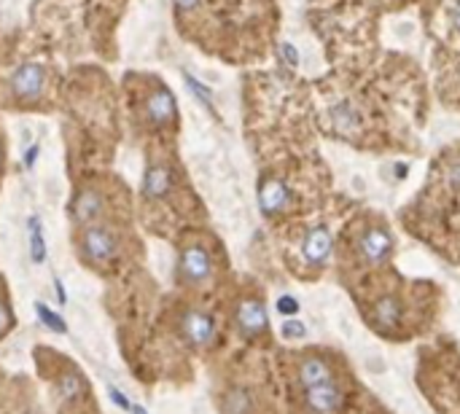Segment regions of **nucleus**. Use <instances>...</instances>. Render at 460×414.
Listing matches in <instances>:
<instances>
[{"mask_svg":"<svg viewBox=\"0 0 460 414\" xmlns=\"http://www.w3.org/2000/svg\"><path fill=\"white\" fill-rule=\"evenodd\" d=\"M78 245H81V256L92 266H108L122 250L116 231L110 226H103V224H92V226H87L81 231Z\"/></svg>","mask_w":460,"mask_h":414,"instance_id":"obj_1","label":"nucleus"},{"mask_svg":"<svg viewBox=\"0 0 460 414\" xmlns=\"http://www.w3.org/2000/svg\"><path fill=\"white\" fill-rule=\"evenodd\" d=\"M46 92V67L38 62H25L11 73V94L19 103H38Z\"/></svg>","mask_w":460,"mask_h":414,"instance_id":"obj_2","label":"nucleus"},{"mask_svg":"<svg viewBox=\"0 0 460 414\" xmlns=\"http://www.w3.org/2000/svg\"><path fill=\"white\" fill-rule=\"evenodd\" d=\"M213 275V261L210 253L202 245H189L181 253L178 261V277L184 280L186 285H205Z\"/></svg>","mask_w":460,"mask_h":414,"instance_id":"obj_3","label":"nucleus"},{"mask_svg":"<svg viewBox=\"0 0 460 414\" xmlns=\"http://www.w3.org/2000/svg\"><path fill=\"white\" fill-rule=\"evenodd\" d=\"M181 337L191 347H210L215 342V321L202 309H186L181 315Z\"/></svg>","mask_w":460,"mask_h":414,"instance_id":"obj_4","label":"nucleus"},{"mask_svg":"<svg viewBox=\"0 0 460 414\" xmlns=\"http://www.w3.org/2000/svg\"><path fill=\"white\" fill-rule=\"evenodd\" d=\"M234 321H237V328L240 334L248 339H256L261 334L269 331V318H267V307L261 304V299H243L237 304V312H234Z\"/></svg>","mask_w":460,"mask_h":414,"instance_id":"obj_5","label":"nucleus"},{"mask_svg":"<svg viewBox=\"0 0 460 414\" xmlns=\"http://www.w3.org/2000/svg\"><path fill=\"white\" fill-rule=\"evenodd\" d=\"M305 403L307 409L315 414H337L342 406V390L337 382L305 387Z\"/></svg>","mask_w":460,"mask_h":414,"instance_id":"obj_6","label":"nucleus"},{"mask_svg":"<svg viewBox=\"0 0 460 414\" xmlns=\"http://www.w3.org/2000/svg\"><path fill=\"white\" fill-rule=\"evenodd\" d=\"M73 218H76V224L81 226H92L97 218H103L106 213V197H103V191H97V188H81L76 194V200H73Z\"/></svg>","mask_w":460,"mask_h":414,"instance_id":"obj_7","label":"nucleus"},{"mask_svg":"<svg viewBox=\"0 0 460 414\" xmlns=\"http://www.w3.org/2000/svg\"><path fill=\"white\" fill-rule=\"evenodd\" d=\"M178 110H175V97L170 94V89L165 86H156L148 100H146V119L153 124V127H167V124L175 122Z\"/></svg>","mask_w":460,"mask_h":414,"instance_id":"obj_8","label":"nucleus"},{"mask_svg":"<svg viewBox=\"0 0 460 414\" xmlns=\"http://www.w3.org/2000/svg\"><path fill=\"white\" fill-rule=\"evenodd\" d=\"M358 250H361V256L371 264H380L390 256V250H393V240H390V234L385 229H369L361 240H358Z\"/></svg>","mask_w":460,"mask_h":414,"instance_id":"obj_9","label":"nucleus"},{"mask_svg":"<svg viewBox=\"0 0 460 414\" xmlns=\"http://www.w3.org/2000/svg\"><path fill=\"white\" fill-rule=\"evenodd\" d=\"M172 191V175L165 164H151L143 175V197L151 202H159L170 197Z\"/></svg>","mask_w":460,"mask_h":414,"instance_id":"obj_10","label":"nucleus"},{"mask_svg":"<svg viewBox=\"0 0 460 414\" xmlns=\"http://www.w3.org/2000/svg\"><path fill=\"white\" fill-rule=\"evenodd\" d=\"M302 256L307 264H323V261L331 256V234L323 226H315L312 231H307L305 242H302Z\"/></svg>","mask_w":460,"mask_h":414,"instance_id":"obj_11","label":"nucleus"},{"mask_svg":"<svg viewBox=\"0 0 460 414\" xmlns=\"http://www.w3.org/2000/svg\"><path fill=\"white\" fill-rule=\"evenodd\" d=\"M259 205L267 215H275L288 207V188L277 178H267L259 188Z\"/></svg>","mask_w":460,"mask_h":414,"instance_id":"obj_12","label":"nucleus"},{"mask_svg":"<svg viewBox=\"0 0 460 414\" xmlns=\"http://www.w3.org/2000/svg\"><path fill=\"white\" fill-rule=\"evenodd\" d=\"M334 377H331V366L318 358V355H305L302 361H299V382L302 387H315V384H326L331 382Z\"/></svg>","mask_w":460,"mask_h":414,"instance_id":"obj_13","label":"nucleus"},{"mask_svg":"<svg viewBox=\"0 0 460 414\" xmlns=\"http://www.w3.org/2000/svg\"><path fill=\"white\" fill-rule=\"evenodd\" d=\"M328 122H331V129L342 135V138H353L361 127V116L350 103H339L328 110Z\"/></svg>","mask_w":460,"mask_h":414,"instance_id":"obj_14","label":"nucleus"},{"mask_svg":"<svg viewBox=\"0 0 460 414\" xmlns=\"http://www.w3.org/2000/svg\"><path fill=\"white\" fill-rule=\"evenodd\" d=\"M54 390H57V399L62 403H78V401L87 396V380L78 371H65V374L57 377Z\"/></svg>","mask_w":460,"mask_h":414,"instance_id":"obj_15","label":"nucleus"},{"mask_svg":"<svg viewBox=\"0 0 460 414\" xmlns=\"http://www.w3.org/2000/svg\"><path fill=\"white\" fill-rule=\"evenodd\" d=\"M401 318V304L396 296H383L374 309H371V321L374 325L380 328V331H390V328H396V323Z\"/></svg>","mask_w":460,"mask_h":414,"instance_id":"obj_16","label":"nucleus"},{"mask_svg":"<svg viewBox=\"0 0 460 414\" xmlns=\"http://www.w3.org/2000/svg\"><path fill=\"white\" fill-rule=\"evenodd\" d=\"M224 414H253V399L245 387H231L221 401Z\"/></svg>","mask_w":460,"mask_h":414,"instance_id":"obj_17","label":"nucleus"},{"mask_svg":"<svg viewBox=\"0 0 460 414\" xmlns=\"http://www.w3.org/2000/svg\"><path fill=\"white\" fill-rule=\"evenodd\" d=\"M27 234H30V256L35 264L46 261V240H44V224L38 215H30L27 221Z\"/></svg>","mask_w":460,"mask_h":414,"instance_id":"obj_18","label":"nucleus"},{"mask_svg":"<svg viewBox=\"0 0 460 414\" xmlns=\"http://www.w3.org/2000/svg\"><path fill=\"white\" fill-rule=\"evenodd\" d=\"M35 312H38V321L44 323V325H49L51 331H57V334H65V331H68L65 321H62L54 309H49L46 304H41V302H38V304H35Z\"/></svg>","mask_w":460,"mask_h":414,"instance_id":"obj_19","label":"nucleus"},{"mask_svg":"<svg viewBox=\"0 0 460 414\" xmlns=\"http://www.w3.org/2000/svg\"><path fill=\"white\" fill-rule=\"evenodd\" d=\"M280 334L286 339H305L307 337V325L296 318H286L283 325H280Z\"/></svg>","mask_w":460,"mask_h":414,"instance_id":"obj_20","label":"nucleus"},{"mask_svg":"<svg viewBox=\"0 0 460 414\" xmlns=\"http://www.w3.org/2000/svg\"><path fill=\"white\" fill-rule=\"evenodd\" d=\"M11 328H14V312H11V307L0 299V339L6 337Z\"/></svg>","mask_w":460,"mask_h":414,"instance_id":"obj_21","label":"nucleus"},{"mask_svg":"<svg viewBox=\"0 0 460 414\" xmlns=\"http://www.w3.org/2000/svg\"><path fill=\"white\" fill-rule=\"evenodd\" d=\"M277 309H280V315L293 318V315L299 312V302H296L293 296H280V299H277Z\"/></svg>","mask_w":460,"mask_h":414,"instance_id":"obj_22","label":"nucleus"},{"mask_svg":"<svg viewBox=\"0 0 460 414\" xmlns=\"http://www.w3.org/2000/svg\"><path fill=\"white\" fill-rule=\"evenodd\" d=\"M108 396L113 399V403H116L119 409H124V412H132V401L127 399V396H124V393H122V390H119V387H113V384H108Z\"/></svg>","mask_w":460,"mask_h":414,"instance_id":"obj_23","label":"nucleus"},{"mask_svg":"<svg viewBox=\"0 0 460 414\" xmlns=\"http://www.w3.org/2000/svg\"><path fill=\"white\" fill-rule=\"evenodd\" d=\"M172 3H175V8H178V11H194L202 0H172Z\"/></svg>","mask_w":460,"mask_h":414,"instance_id":"obj_24","label":"nucleus"},{"mask_svg":"<svg viewBox=\"0 0 460 414\" xmlns=\"http://www.w3.org/2000/svg\"><path fill=\"white\" fill-rule=\"evenodd\" d=\"M38 151H41V145H38V143L27 148V154H25V167H27V169H30L32 164H35V156H38Z\"/></svg>","mask_w":460,"mask_h":414,"instance_id":"obj_25","label":"nucleus"},{"mask_svg":"<svg viewBox=\"0 0 460 414\" xmlns=\"http://www.w3.org/2000/svg\"><path fill=\"white\" fill-rule=\"evenodd\" d=\"M452 27H455V32H460V3L452 8Z\"/></svg>","mask_w":460,"mask_h":414,"instance_id":"obj_26","label":"nucleus"},{"mask_svg":"<svg viewBox=\"0 0 460 414\" xmlns=\"http://www.w3.org/2000/svg\"><path fill=\"white\" fill-rule=\"evenodd\" d=\"M283 54H286V60L291 62V65H296V48H293V46H283Z\"/></svg>","mask_w":460,"mask_h":414,"instance_id":"obj_27","label":"nucleus"},{"mask_svg":"<svg viewBox=\"0 0 460 414\" xmlns=\"http://www.w3.org/2000/svg\"><path fill=\"white\" fill-rule=\"evenodd\" d=\"M449 183L460 186V164H455V167H452V172H449Z\"/></svg>","mask_w":460,"mask_h":414,"instance_id":"obj_28","label":"nucleus"},{"mask_svg":"<svg viewBox=\"0 0 460 414\" xmlns=\"http://www.w3.org/2000/svg\"><path fill=\"white\" fill-rule=\"evenodd\" d=\"M54 285H57V299H60L62 304H65V302H68V293H65V285H62L60 280H54Z\"/></svg>","mask_w":460,"mask_h":414,"instance_id":"obj_29","label":"nucleus"},{"mask_svg":"<svg viewBox=\"0 0 460 414\" xmlns=\"http://www.w3.org/2000/svg\"><path fill=\"white\" fill-rule=\"evenodd\" d=\"M132 414H146V409H143V406H135V403H132Z\"/></svg>","mask_w":460,"mask_h":414,"instance_id":"obj_30","label":"nucleus"},{"mask_svg":"<svg viewBox=\"0 0 460 414\" xmlns=\"http://www.w3.org/2000/svg\"><path fill=\"white\" fill-rule=\"evenodd\" d=\"M0 162H3V148H0Z\"/></svg>","mask_w":460,"mask_h":414,"instance_id":"obj_31","label":"nucleus"}]
</instances>
